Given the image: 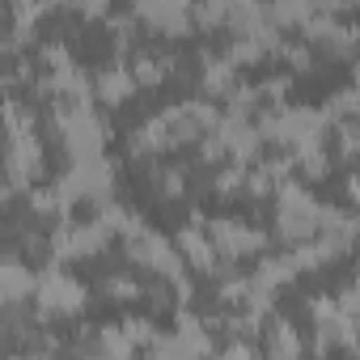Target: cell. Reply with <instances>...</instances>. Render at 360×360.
Wrapping results in <instances>:
<instances>
[{
    "label": "cell",
    "mask_w": 360,
    "mask_h": 360,
    "mask_svg": "<svg viewBox=\"0 0 360 360\" xmlns=\"http://www.w3.org/2000/svg\"><path fill=\"white\" fill-rule=\"evenodd\" d=\"M34 288H39L34 271H26V267H18V263L5 267V297H9V301H22V297L34 292Z\"/></svg>",
    "instance_id": "obj_6"
},
{
    "label": "cell",
    "mask_w": 360,
    "mask_h": 360,
    "mask_svg": "<svg viewBox=\"0 0 360 360\" xmlns=\"http://www.w3.org/2000/svg\"><path fill=\"white\" fill-rule=\"evenodd\" d=\"M267 347H271V360H297V335H292V326H284V322H276L271 330H267Z\"/></svg>",
    "instance_id": "obj_4"
},
{
    "label": "cell",
    "mask_w": 360,
    "mask_h": 360,
    "mask_svg": "<svg viewBox=\"0 0 360 360\" xmlns=\"http://www.w3.org/2000/svg\"><path fill=\"white\" fill-rule=\"evenodd\" d=\"M352 191H356V200H360V183H352Z\"/></svg>",
    "instance_id": "obj_9"
},
{
    "label": "cell",
    "mask_w": 360,
    "mask_h": 360,
    "mask_svg": "<svg viewBox=\"0 0 360 360\" xmlns=\"http://www.w3.org/2000/svg\"><path fill=\"white\" fill-rule=\"evenodd\" d=\"M81 301H85V288L72 280V276H64V271H47L43 280H39V305L47 309V314H72V309H81Z\"/></svg>",
    "instance_id": "obj_1"
},
{
    "label": "cell",
    "mask_w": 360,
    "mask_h": 360,
    "mask_svg": "<svg viewBox=\"0 0 360 360\" xmlns=\"http://www.w3.org/2000/svg\"><path fill=\"white\" fill-rule=\"evenodd\" d=\"M221 360H255V347H246V343H233V347H225V356Z\"/></svg>",
    "instance_id": "obj_8"
},
{
    "label": "cell",
    "mask_w": 360,
    "mask_h": 360,
    "mask_svg": "<svg viewBox=\"0 0 360 360\" xmlns=\"http://www.w3.org/2000/svg\"><path fill=\"white\" fill-rule=\"evenodd\" d=\"M161 68H165V64H161L157 56H136V60H131L136 85H140V81H144V85H157V81H161Z\"/></svg>",
    "instance_id": "obj_7"
},
{
    "label": "cell",
    "mask_w": 360,
    "mask_h": 360,
    "mask_svg": "<svg viewBox=\"0 0 360 360\" xmlns=\"http://www.w3.org/2000/svg\"><path fill=\"white\" fill-rule=\"evenodd\" d=\"M178 250H183L195 267H208V263H212V242H208L200 229H187L183 238H178Z\"/></svg>",
    "instance_id": "obj_5"
},
{
    "label": "cell",
    "mask_w": 360,
    "mask_h": 360,
    "mask_svg": "<svg viewBox=\"0 0 360 360\" xmlns=\"http://www.w3.org/2000/svg\"><path fill=\"white\" fill-rule=\"evenodd\" d=\"M131 89H136V77H131V68H123V64H110V68H102V77H98V94H102V102H123Z\"/></svg>",
    "instance_id": "obj_3"
},
{
    "label": "cell",
    "mask_w": 360,
    "mask_h": 360,
    "mask_svg": "<svg viewBox=\"0 0 360 360\" xmlns=\"http://www.w3.org/2000/svg\"><path fill=\"white\" fill-rule=\"evenodd\" d=\"M212 233H217V246H221L225 255H250V250H263V233H259V229H246V225H238V221H221Z\"/></svg>",
    "instance_id": "obj_2"
}]
</instances>
